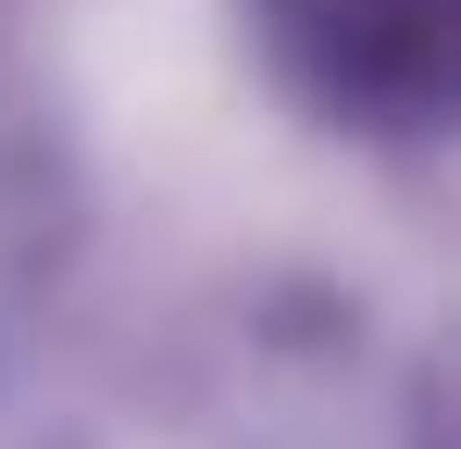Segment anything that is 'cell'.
Returning <instances> with one entry per match:
<instances>
[{
  "mask_svg": "<svg viewBox=\"0 0 461 449\" xmlns=\"http://www.w3.org/2000/svg\"><path fill=\"white\" fill-rule=\"evenodd\" d=\"M275 50L349 125H424L461 75V0H262Z\"/></svg>",
  "mask_w": 461,
  "mask_h": 449,
  "instance_id": "cell-1",
  "label": "cell"
}]
</instances>
